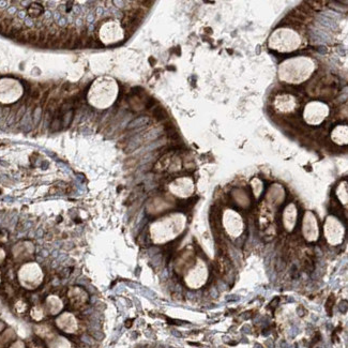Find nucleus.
<instances>
[{
  "instance_id": "20e7f679",
  "label": "nucleus",
  "mask_w": 348,
  "mask_h": 348,
  "mask_svg": "<svg viewBox=\"0 0 348 348\" xmlns=\"http://www.w3.org/2000/svg\"><path fill=\"white\" fill-rule=\"evenodd\" d=\"M18 42L25 43V44H32L37 45L39 42V30L34 29H28V30H23L16 38Z\"/></svg>"
},
{
  "instance_id": "6e6552de",
  "label": "nucleus",
  "mask_w": 348,
  "mask_h": 348,
  "mask_svg": "<svg viewBox=\"0 0 348 348\" xmlns=\"http://www.w3.org/2000/svg\"><path fill=\"white\" fill-rule=\"evenodd\" d=\"M74 119V110L73 109H71L69 112L64 114L63 116L61 117V121H62V127H68L70 125L72 121Z\"/></svg>"
},
{
  "instance_id": "dca6fc26",
  "label": "nucleus",
  "mask_w": 348,
  "mask_h": 348,
  "mask_svg": "<svg viewBox=\"0 0 348 348\" xmlns=\"http://www.w3.org/2000/svg\"><path fill=\"white\" fill-rule=\"evenodd\" d=\"M1 328H2V325H1V324H0V329H1Z\"/></svg>"
},
{
  "instance_id": "423d86ee",
  "label": "nucleus",
  "mask_w": 348,
  "mask_h": 348,
  "mask_svg": "<svg viewBox=\"0 0 348 348\" xmlns=\"http://www.w3.org/2000/svg\"><path fill=\"white\" fill-rule=\"evenodd\" d=\"M44 11L45 10L42 4L38 3V2H32V3H29L28 8H27V14L29 17L38 18L44 14Z\"/></svg>"
},
{
  "instance_id": "2eb2a0df",
  "label": "nucleus",
  "mask_w": 348,
  "mask_h": 348,
  "mask_svg": "<svg viewBox=\"0 0 348 348\" xmlns=\"http://www.w3.org/2000/svg\"><path fill=\"white\" fill-rule=\"evenodd\" d=\"M3 258H4V252L2 250H0V263L3 260Z\"/></svg>"
},
{
  "instance_id": "0eeeda50",
  "label": "nucleus",
  "mask_w": 348,
  "mask_h": 348,
  "mask_svg": "<svg viewBox=\"0 0 348 348\" xmlns=\"http://www.w3.org/2000/svg\"><path fill=\"white\" fill-rule=\"evenodd\" d=\"M152 115H153V117H154L158 121H165V120L168 119V115H167L166 110L163 108L162 106H156V107L153 109Z\"/></svg>"
},
{
  "instance_id": "7ed1b4c3",
  "label": "nucleus",
  "mask_w": 348,
  "mask_h": 348,
  "mask_svg": "<svg viewBox=\"0 0 348 348\" xmlns=\"http://www.w3.org/2000/svg\"><path fill=\"white\" fill-rule=\"evenodd\" d=\"M56 323L60 329H62L63 331L69 332V333L74 332V331L76 330V328H77V323H76L75 317L70 313L62 314V315L57 319Z\"/></svg>"
},
{
  "instance_id": "9d476101",
  "label": "nucleus",
  "mask_w": 348,
  "mask_h": 348,
  "mask_svg": "<svg viewBox=\"0 0 348 348\" xmlns=\"http://www.w3.org/2000/svg\"><path fill=\"white\" fill-rule=\"evenodd\" d=\"M50 125V131L52 132H57L62 129V121H61V117H54L53 120L49 123Z\"/></svg>"
},
{
  "instance_id": "4468645a",
  "label": "nucleus",
  "mask_w": 348,
  "mask_h": 348,
  "mask_svg": "<svg viewBox=\"0 0 348 348\" xmlns=\"http://www.w3.org/2000/svg\"><path fill=\"white\" fill-rule=\"evenodd\" d=\"M41 96V91L39 89H33L31 92H30V99L32 101H38Z\"/></svg>"
},
{
  "instance_id": "f03ea898",
  "label": "nucleus",
  "mask_w": 348,
  "mask_h": 348,
  "mask_svg": "<svg viewBox=\"0 0 348 348\" xmlns=\"http://www.w3.org/2000/svg\"><path fill=\"white\" fill-rule=\"evenodd\" d=\"M68 297L70 300L71 304L75 307H79V306L84 305L85 303L88 300V295L85 291L84 289L79 288V287H72L70 288L68 292Z\"/></svg>"
},
{
  "instance_id": "1a4fd4ad",
  "label": "nucleus",
  "mask_w": 348,
  "mask_h": 348,
  "mask_svg": "<svg viewBox=\"0 0 348 348\" xmlns=\"http://www.w3.org/2000/svg\"><path fill=\"white\" fill-rule=\"evenodd\" d=\"M50 348H71V345H70V343H69L67 340H64L63 338H58L54 341V343L52 344Z\"/></svg>"
},
{
  "instance_id": "39448f33",
  "label": "nucleus",
  "mask_w": 348,
  "mask_h": 348,
  "mask_svg": "<svg viewBox=\"0 0 348 348\" xmlns=\"http://www.w3.org/2000/svg\"><path fill=\"white\" fill-rule=\"evenodd\" d=\"M46 305L50 314H57L62 309V302L56 296H49L46 300Z\"/></svg>"
},
{
  "instance_id": "f8f14e48",
  "label": "nucleus",
  "mask_w": 348,
  "mask_h": 348,
  "mask_svg": "<svg viewBox=\"0 0 348 348\" xmlns=\"http://www.w3.org/2000/svg\"><path fill=\"white\" fill-rule=\"evenodd\" d=\"M333 305H334V297L333 296H330L329 299L327 300V302H326V309H327L329 315H331V311H332Z\"/></svg>"
},
{
  "instance_id": "ddd939ff",
  "label": "nucleus",
  "mask_w": 348,
  "mask_h": 348,
  "mask_svg": "<svg viewBox=\"0 0 348 348\" xmlns=\"http://www.w3.org/2000/svg\"><path fill=\"white\" fill-rule=\"evenodd\" d=\"M40 115H41V108L40 107H35L34 112H33V117H34L33 118V122H34V124H38L40 122V119H41Z\"/></svg>"
},
{
  "instance_id": "f257e3e1",
  "label": "nucleus",
  "mask_w": 348,
  "mask_h": 348,
  "mask_svg": "<svg viewBox=\"0 0 348 348\" xmlns=\"http://www.w3.org/2000/svg\"><path fill=\"white\" fill-rule=\"evenodd\" d=\"M18 278L21 285L27 288H35L38 287L43 280V273L39 265L26 264L21 268L18 272Z\"/></svg>"
},
{
  "instance_id": "9b49d317",
  "label": "nucleus",
  "mask_w": 348,
  "mask_h": 348,
  "mask_svg": "<svg viewBox=\"0 0 348 348\" xmlns=\"http://www.w3.org/2000/svg\"><path fill=\"white\" fill-rule=\"evenodd\" d=\"M147 122H149V119H148L147 117H139L137 119H135L133 122L130 124V129L132 127H141V125H145Z\"/></svg>"
}]
</instances>
